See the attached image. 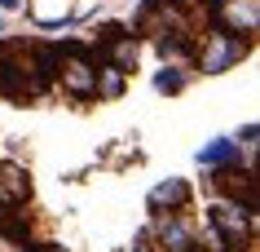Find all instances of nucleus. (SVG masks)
<instances>
[{
    "mask_svg": "<svg viewBox=\"0 0 260 252\" xmlns=\"http://www.w3.org/2000/svg\"><path fill=\"white\" fill-rule=\"evenodd\" d=\"M57 84V44L0 40V98L40 102Z\"/></svg>",
    "mask_w": 260,
    "mask_h": 252,
    "instance_id": "f257e3e1",
    "label": "nucleus"
},
{
    "mask_svg": "<svg viewBox=\"0 0 260 252\" xmlns=\"http://www.w3.org/2000/svg\"><path fill=\"white\" fill-rule=\"evenodd\" d=\"M57 80L71 98H93L97 89V62L88 53V44L80 40H62L57 44Z\"/></svg>",
    "mask_w": 260,
    "mask_h": 252,
    "instance_id": "f03ea898",
    "label": "nucleus"
},
{
    "mask_svg": "<svg viewBox=\"0 0 260 252\" xmlns=\"http://www.w3.org/2000/svg\"><path fill=\"white\" fill-rule=\"evenodd\" d=\"M247 49H251V36H230V31H216V27H212V36H203L199 62H203L207 75H216V71H230Z\"/></svg>",
    "mask_w": 260,
    "mask_h": 252,
    "instance_id": "7ed1b4c3",
    "label": "nucleus"
},
{
    "mask_svg": "<svg viewBox=\"0 0 260 252\" xmlns=\"http://www.w3.org/2000/svg\"><path fill=\"white\" fill-rule=\"evenodd\" d=\"M212 186L225 190V195H230L225 204H234L238 212H247V217L256 212V173H251V168H238V164L216 168V173H212Z\"/></svg>",
    "mask_w": 260,
    "mask_h": 252,
    "instance_id": "20e7f679",
    "label": "nucleus"
},
{
    "mask_svg": "<svg viewBox=\"0 0 260 252\" xmlns=\"http://www.w3.org/2000/svg\"><path fill=\"white\" fill-rule=\"evenodd\" d=\"M212 230L220 235L225 248L220 252H243L251 243V230H247V212H238L234 204H212Z\"/></svg>",
    "mask_w": 260,
    "mask_h": 252,
    "instance_id": "39448f33",
    "label": "nucleus"
},
{
    "mask_svg": "<svg viewBox=\"0 0 260 252\" xmlns=\"http://www.w3.org/2000/svg\"><path fill=\"white\" fill-rule=\"evenodd\" d=\"M190 204V186L181 182V177H168V182H159L150 190V208H154V217H168V212H181Z\"/></svg>",
    "mask_w": 260,
    "mask_h": 252,
    "instance_id": "423d86ee",
    "label": "nucleus"
},
{
    "mask_svg": "<svg viewBox=\"0 0 260 252\" xmlns=\"http://www.w3.org/2000/svg\"><path fill=\"white\" fill-rule=\"evenodd\" d=\"M154 239H159V248H164V252H185V248H194L190 226L181 221L177 212H168V217L154 221Z\"/></svg>",
    "mask_w": 260,
    "mask_h": 252,
    "instance_id": "0eeeda50",
    "label": "nucleus"
},
{
    "mask_svg": "<svg viewBox=\"0 0 260 252\" xmlns=\"http://www.w3.org/2000/svg\"><path fill=\"white\" fill-rule=\"evenodd\" d=\"M31 177L18 164H0V204H27Z\"/></svg>",
    "mask_w": 260,
    "mask_h": 252,
    "instance_id": "6e6552de",
    "label": "nucleus"
},
{
    "mask_svg": "<svg viewBox=\"0 0 260 252\" xmlns=\"http://www.w3.org/2000/svg\"><path fill=\"white\" fill-rule=\"evenodd\" d=\"M0 235L9 239V243H27L31 235V217L18 204H0Z\"/></svg>",
    "mask_w": 260,
    "mask_h": 252,
    "instance_id": "1a4fd4ad",
    "label": "nucleus"
},
{
    "mask_svg": "<svg viewBox=\"0 0 260 252\" xmlns=\"http://www.w3.org/2000/svg\"><path fill=\"white\" fill-rule=\"evenodd\" d=\"M199 164H207V168H230V164H238V146H234V142H225V137H216L212 142V146H203V151H199Z\"/></svg>",
    "mask_w": 260,
    "mask_h": 252,
    "instance_id": "9d476101",
    "label": "nucleus"
},
{
    "mask_svg": "<svg viewBox=\"0 0 260 252\" xmlns=\"http://www.w3.org/2000/svg\"><path fill=\"white\" fill-rule=\"evenodd\" d=\"M119 93H123V71L97 67V89H93V98H119Z\"/></svg>",
    "mask_w": 260,
    "mask_h": 252,
    "instance_id": "9b49d317",
    "label": "nucleus"
},
{
    "mask_svg": "<svg viewBox=\"0 0 260 252\" xmlns=\"http://www.w3.org/2000/svg\"><path fill=\"white\" fill-rule=\"evenodd\" d=\"M154 89H159V93H181V89H185V71H181L177 62H168V67L154 75Z\"/></svg>",
    "mask_w": 260,
    "mask_h": 252,
    "instance_id": "f8f14e48",
    "label": "nucleus"
},
{
    "mask_svg": "<svg viewBox=\"0 0 260 252\" xmlns=\"http://www.w3.org/2000/svg\"><path fill=\"white\" fill-rule=\"evenodd\" d=\"M256 133H260L256 124H247V128H243V151H247V155L256 151Z\"/></svg>",
    "mask_w": 260,
    "mask_h": 252,
    "instance_id": "ddd939ff",
    "label": "nucleus"
},
{
    "mask_svg": "<svg viewBox=\"0 0 260 252\" xmlns=\"http://www.w3.org/2000/svg\"><path fill=\"white\" fill-rule=\"evenodd\" d=\"M22 252H67V248H57V243H22Z\"/></svg>",
    "mask_w": 260,
    "mask_h": 252,
    "instance_id": "4468645a",
    "label": "nucleus"
},
{
    "mask_svg": "<svg viewBox=\"0 0 260 252\" xmlns=\"http://www.w3.org/2000/svg\"><path fill=\"white\" fill-rule=\"evenodd\" d=\"M185 252H199V248H185Z\"/></svg>",
    "mask_w": 260,
    "mask_h": 252,
    "instance_id": "2eb2a0df",
    "label": "nucleus"
},
{
    "mask_svg": "<svg viewBox=\"0 0 260 252\" xmlns=\"http://www.w3.org/2000/svg\"><path fill=\"white\" fill-rule=\"evenodd\" d=\"M0 31H5V22H0Z\"/></svg>",
    "mask_w": 260,
    "mask_h": 252,
    "instance_id": "dca6fc26",
    "label": "nucleus"
}]
</instances>
